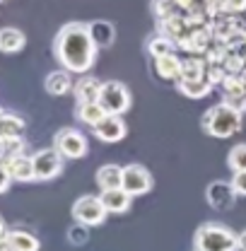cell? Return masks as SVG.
<instances>
[{
    "instance_id": "cell-1",
    "label": "cell",
    "mask_w": 246,
    "mask_h": 251,
    "mask_svg": "<svg viewBox=\"0 0 246 251\" xmlns=\"http://www.w3.org/2000/svg\"><path fill=\"white\" fill-rule=\"evenodd\" d=\"M53 56L58 58L63 70L87 73L97 61V44L90 36V25L68 22L53 39Z\"/></svg>"
},
{
    "instance_id": "cell-2",
    "label": "cell",
    "mask_w": 246,
    "mask_h": 251,
    "mask_svg": "<svg viewBox=\"0 0 246 251\" xmlns=\"http://www.w3.org/2000/svg\"><path fill=\"white\" fill-rule=\"evenodd\" d=\"M242 128V111L229 101L215 104L203 114V130L213 138H232Z\"/></svg>"
},
{
    "instance_id": "cell-3",
    "label": "cell",
    "mask_w": 246,
    "mask_h": 251,
    "mask_svg": "<svg viewBox=\"0 0 246 251\" xmlns=\"http://www.w3.org/2000/svg\"><path fill=\"white\" fill-rule=\"evenodd\" d=\"M196 251H234L239 249V234L220 222H205L193 234Z\"/></svg>"
},
{
    "instance_id": "cell-4",
    "label": "cell",
    "mask_w": 246,
    "mask_h": 251,
    "mask_svg": "<svg viewBox=\"0 0 246 251\" xmlns=\"http://www.w3.org/2000/svg\"><path fill=\"white\" fill-rule=\"evenodd\" d=\"M99 104L104 106L106 114L121 116L130 109V92L123 82H104L101 94H99Z\"/></svg>"
},
{
    "instance_id": "cell-5",
    "label": "cell",
    "mask_w": 246,
    "mask_h": 251,
    "mask_svg": "<svg viewBox=\"0 0 246 251\" xmlns=\"http://www.w3.org/2000/svg\"><path fill=\"white\" fill-rule=\"evenodd\" d=\"M53 148L68 159H82L87 155V150H90L87 138L80 130H75V128H61L53 135Z\"/></svg>"
},
{
    "instance_id": "cell-6",
    "label": "cell",
    "mask_w": 246,
    "mask_h": 251,
    "mask_svg": "<svg viewBox=\"0 0 246 251\" xmlns=\"http://www.w3.org/2000/svg\"><path fill=\"white\" fill-rule=\"evenodd\" d=\"M73 218L85 227H97L106 220V208L99 196H82L73 203Z\"/></svg>"
},
{
    "instance_id": "cell-7",
    "label": "cell",
    "mask_w": 246,
    "mask_h": 251,
    "mask_svg": "<svg viewBox=\"0 0 246 251\" xmlns=\"http://www.w3.org/2000/svg\"><path fill=\"white\" fill-rule=\"evenodd\" d=\"M31 162H34V176L39 181H49V179L58 176L63 172V155L56 148L39 150L36 155L31 157Z\"/></svg>"
},
{
    "instance_id": "cell-8",
    "label": "cell",
    "mask_w": 246,
    "mask_h": 251,
    "mask_svg": "<svg viewBox=\"0 0 246 251\" xmlns=\"http://www.w3.org/2000/svg\"><path fill=\"white\" fill-rule=\"evenodd\" d=\"M123 188L133 198L135 196H145L152 188V174L143 164H125L123 167Z\"/></svg>"
},
{
    "instance_id": "cell-9",
    "label": "cell",
    "mask_w": 246,
    "mask_h": 251,
    "mask_svg": "<svg viewBox=\"0 0 246 251\" xmlns=\"http://www.w3.org/2000/svg\"><path fill=\"white\" fill-rule=\"evenodd\" d=\"M92 133L101 140V143H119L125 138V133H128V128H125V121H123L121 116H106L101 124H97L92 128Z\"/></svg>"
},
{
    "instance_id": "cell-10",
    "label": "cell",
    "mask_w": 246,
    "mask_h": 251,
    "mask_svg": "<svg viewBox=\"0 0 246 251\" xmlns=\"http://www.w3.org/2000/svg\"><path fill=\"white\" fill-rule=\"evenodd\" d=\"M205 196H208V203H210L213 208H217V210H227V208L234 205L237 191L232 188V181H215V184L208 186Z\"/></svg>"
},
{
    "instance_id": "cell-11",
    "label": "cell",
    "mask_w": 246,
    "mask_h": 251,
    "mask_svg": "<svg viewBox=\"0 0 246 251\" xmlns=\"http://www.w3.org/2000/svg\"><path fill=\"white\" fill-rule=\"evenodd\" d=\"M2 242H7L15 251H39V239L27 229H7L2 225Z\"/></svg>"
},
{
    "instance_id": "cell-12",
    "label": "cell",
    "mask_w": 246,
    "mask_h": 251,
    "mask_svg": "<svg viewBox=\"0 0 246 251\" xmlns=\"http://www.w3.org/2000/svg\"><path fill=\"white\" fill-rule=\"evenodd\" d=\"M0 167L15 181H31V179H36L34 176V162L27 155H20V157H15V159H10V162H0Z\"/></svg>"
},
{
    "instance_id": "cell-13",
    "label": "cell",
    "mask_w": 246,
    "mask_h": 251,
    "mask_svg": "<svg viewBox=\"0 0 246 251\" xmlns=\"http://www.w3.org/2000/svg\"><path fill=\"white\" fill-rule=\"evenodd\" d=\"M99 198H101V203H104L106 213H125V210L130 208V201H133V196H130L125 188L101 191V193H99Z\"/></svg>"
},
{
    "instance_id": "cell-14",
    "label": "cell",
    "mask_w": 246,
    "mask_h": 251,
    "mask_svg": "<svg viewBox=\"0 0 246 251\" xmlns=\"http://www.w3.org/2000/svg\"><path fill=\"white\" fill-rule=\"evenodd\" d=\"M44 87H46V92L53 94V97H61V94L75 90L70 70H53V73H49L46 80H44Z\"/></svg>"
},
{
    "instance_id": "cell-15",
    "label": "cell",
    "mask_w": 246,
    "mask_h": 251,
    "mask_svg": "<svg viewBox=\"0 0 246 251\" xmlns=\"http://www.w3.org/2000/svg\"><path fill=\"white\" fill-rule=\"evenodd\" d=\"M101 85L104 82H99L97 77H90V75H85L82 80H77L75 82V97H77V101L80 104H94V101H99Z\"/></svg>"
},
{
    "instance_id": "cell-16",
    "label": "cell",
    "mask_w": 246,
    "mask_h": 251,
    "mask_svg": "<svg viewBox=\"0 0 246 251\" xmlns=\"http://www.w3.org/2000/svg\"><path fill=\"white\" fill-rule=\"evenodd\" d=\"M97 184L101 191L111 188H123V167L119 164H104L97 169Z\"/></svg>"
},
{
    "instance_id": "cell-17",
    "label": "cell",
    "mask_w": 246,
    "mask_h": 251,
    "mask_svg": "<svg viewBox=\"0 0 246 251\" xmlns=\"http://www.w3.org/2000/svg\"><path fill=\"white\" fill-rule=\"evenodd\" d=\"M181 65H184V61H179L176 53L154 58V70H157V75L162 80H176L179 82L181 80Z\"/></svg>"
},
{
    "instance_id": "cell-18",
    "label": "cell",
    "mask_w": 246,
    "mask_h": 251,
    "mask_svg": "<svg viewBox=\"0 0 246 251\" xmlns=\"http://www.w3.org/2000/svg\"><path fill=\"white\" fill-rule=\"evenodd\" d=\"M90 36L97 44V49H104V46H111L114 39H116V29L111 22H104V20H97L90 22Z\"/></svg>"
},
{
    "instance_id": "cell-19",
    "label": "cell",
    "mask_w": 246,
    "mask_h": 251,
    "mask_svg": "<svg viewBox=\"0 0 246 251\" xmlns=\"http://www.w3.org/2000/svg\"><path fill=\"white\" fill-rule=\"evenodd\" d=\"M25 44H27V39H25V34L20 29L5 27L0 31V49H2V53H17V51L25 49Z\"/></svg>"
},
{
    "instance_id": "cell-20",
    "label": "cell",
    "mask_w": 246,
    "mask_h": 251,
    "mask_svg": "<svg viewBox=\"0 0 246 251\" xmlns=\"http://www.w3.org/2000/svg\"><path fill=\"white\" fill-rule=\"evenodd\" d=\"M22 130H25V121L17 114H12L7 109L0 114V138H20Z\"/></svg>"
},
{
    "instance_id": "cell-21",
    "label": "cell",
    "mask_w": 246,
    "mask_h": 251,
    "mask_svg": "<svg viewBox=\"0 0 246 251\" xmlns=\"http://www.w3.org/2000/svg\"><path fill=\"white\" fill-rule=\"evenodd\" d=\"M106 116H109V114L104 111V106H101L99 101H94V104H77V119H80L82 124L92 126V128L97 124H101Z\"/></svg>"
},
{
    "instance_id": "cell-22",
    "label": "cell",
    "mask_w": 246,
    "mask_h": 251,
    "mask_svg": "<svg viewBox=\"0 0 246 251\" xmlns=\"http://www.w3.org/2000/svg\"><path fill=\"white\" fill-rule=\"evenodd\" d=\"M205 80V63L200 58H186L181 65V80L179 82H198Z\"/></svg>"
},
{
    "instance_id": "cell-23",
    "label": "cell",
    "mask_w": 246,
    "mask_h": 251,
    "mask_svg": "<svg viewBox=\"0 0 246 251\" xmlns=\"http://www.w3.org/2000/svg\"><path fill=\"white\" fill-rule=\"evenodd\" d=\"M176 85H179V92L186 94V97H191V99H200V97H205V94L213 90L210 77L198 80V82H176Z\"/></svg>"
},
{
    "instance_id": "cell-24",
    "label": "cell",
    "mask_w": 246,
    "mask_h": 251,
    "mask_svg": "<svg viewBox=\"0 0 246 251\" xmlns=\"http://www.w3.org/2000/svg\"><path fill=\"white\" fill-rule=\"evenodd\" d=\"M148 51L152 58H162V56H172L174 53V41L169 36H152L148 41Z\"/></svg>"
},
{
    "instance_id": "cell-25",
    "label": "cell",
    "mask_w": 246,
    "mask_h": 251,
    "mask_svg": "<svg viewBox=\"0 0 246 251\" xmlns=\"http://www.w3.org/2000/svg\"><path fill=\"white\" fill-rule=\"evenodd\" d=\"M0 155H2V162H10L15 157L25 155V143L22 138H2L0 140Z\"/></svg>"
},
{
    "instance_id": "cell-26",
    "label": "cell",
    "mask_w": 246,
    "mask_h": 251,
    "mask_svg": "<svg viewBox=\"0 0 246 251\" xmlns=\"http://www.w3.org/2000/svg\"><path fill=\"white\" fill-rule=\"evenodd\" d=\"M227 164H229L232 172H246V143H239L229 150Z\"/></svg>"
},
{
    "instance_id": "cell-27",
    "label": "cell",
    "mask_w": 246,
    "mask_h": 251,
    "mask_svg": "<svg viewBox=\"0 0 246 251\" xmlns=\"http://www.w3.org/2000/svg\"><path fill=\"white\" fill-rule=\"evenodd\" d=\"M87 237H90V234H87V227L80 225V222L73 225V227L68 229V242H70V244H85Z\"/></svg>"
},
{
    "instance_id": "cell-28",
    "label": "cell",
    "mask_w": 246,
    "mask_h": 251,
    "mask_svg": "<svg viewBox=\"0 0 246 251\" xmlns=\"http://www.w3.org/2000/svg\"><path fill=\"white\" fill-rule=\"evenodd\" d=\"M229 181H232V188L237 191V196H246V172H234Z\"/></svg>"
},
{
    "instance_id": "cell-29",
    "label": "cell",
    "mask_w": 246,
    "mask_h": 251,
    "mask_svg": "<svg viewBox=\"0 0 246 251\" xmlns=\"http://www.w3.org/2000/svg\"><path fill=\"white\" fill-rule=\"evenodd\" d=\"M224 12H244L246 10V0H220Z\"/></svg>"
},
{
    "instance_id": "cell-30",
    "label": "cell",
    "mask_w": 246,
    "mask_h": 251,
    "mask_svg": "<svg viewBox=\"0 0 246 251\" xmlns=\"http://www.w3.org/2000/svg\"><path fill=\"white\" fill-rule=\"evenodd\" d=\"M10 181H12V176L2 169V184H0V191H7V188H10Z\"/></svg>"
},
{
    "instance_id": "cell-31",
    "label": "cell",
    "mask_w": 246,
    "mask_h": 251,
    "mask_svg": "<svg viewBox=\"0 0 246 251\" xmlns=\"http://www.w3.org/2000/svg\"><path fill=\"white\" fill-rule=\"evenodd\" d=\"M239 249L246 251V229L242 232V234H239Z\"/></svg>"
},
{
    "instance_id": "cell-32",
    "label": "cell",
    "mask_w": 246,
    "mask_h": 251,
    "mask_svg": "<svg viewBox=\"0 0 246 251\" xmlns=\"http://www.w3.org/2000/svg\"><path fill=\"white\" fill-rule=\"evenodd\" d=\"M0 251H15V249H12V247H10L7 242H2V247H0Z\"/></svg>"
},
{
    "instance_id": "cell-33",
    "label": "cell",
    "mask_w": 246,
    "mask_h": 251,
    "mask_svg": "<svg viewBox=\"0 0 246 251\" xmlns=\"http://www.w3.org/2000/svg\"><path fill=\"white\" fill-rule=\"evenodd\" d=\"M193 251H196V249H193Z\"/></svg>"
}]
</instances>
